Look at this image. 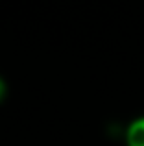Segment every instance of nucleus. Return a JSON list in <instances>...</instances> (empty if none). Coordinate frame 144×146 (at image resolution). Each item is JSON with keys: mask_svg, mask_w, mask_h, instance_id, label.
<instances>
[{"mask_svg": "<svg viewBox=\"0 0 144 146\" xmlns=\"http://www.w3.org/2000/svg\"><path fill=\"white\" fill-rule=\"evenodd\" d=\"M126 144L127 146H144V115L129 122L126 129Z\"/></svg>", "mask_w": 144, "mask_h": 146, "instance_id": "1", "label": "nucleus"}, {"mask_svg": "<svg viewBox=\"0 0 144 146\" xmlns=\"http://www.w3.org/2000/svg\"><path fill=\"white\" fill-rule=\"evenodd\" d=\"M4 93H6V85H4V82L0 80V98L4 96Z\"/></svg>", "mask_w": 144, "mask_h": 146, "instance_id": "2", "label": "nucleus"}]
</instances>
